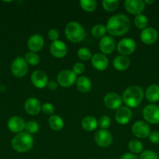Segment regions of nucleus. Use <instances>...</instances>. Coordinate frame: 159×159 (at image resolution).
Segmentation results:
<instances>
[{"label": "nucleus", "mask_w": 159, "mask_h": 159, "mask_svg": "<svg viewBox=\"0 0 159 159\" xmlns=\"http://www.w3.org/2000/svg\"><path fill=\"white\" fill-rule=\"evenodd\" d=\"M130 65V60L126 56H117L113 60V67L118 71H125Z\"/></svg>", "instance_id": "obj_23"}, {"label": "nucleus", "mask_w": 159, "mask_h": 159, "mask_svg": "<svg viewBox=\"0 0 159 159\" xmlns=\"http://www.w3.org/2000/svg\"><path fill=\"white\" fill-rule=\"evenodd\" d=\"M76 88L80 93H88L92 88L91 81L87 76H80L76 79Z\"/></svg>", "instance_id": "obj_24"}, {"label": "nucleus", "mask_w": 159, "mask_h": 159, "mask_svg": "<svg viewBox=\"0 0 159 159\" xmlns=\"http://www.w3.org/2000/svg\"><path fill=\"white\" fill-rule=\"evenodd\" d=\"M24 60L26 63L32 66H36L38 65L41 61V58L38 54L35 52H27L24 56Z\"/></svg>", "instance_id": "obj_29"}, {"label": "nucleus", "mask_w": 159, "mask_h": 159, "mask_svg": "<svg viewBox=\"0 0 159 159\" xmlns=\"http://www.w3.org/2000/svg\"><path fill=\"white\" fill-rule=\"evenodd\" d=\"M140 40L145 44H153L155 43L158 37L157 31L153 27H147L140 33Z\"/></svg>", "instance_id": "obj_16"}, {"label": "nucleus", "mask_w": 159, "mask_h": 159, "mask_svg": "<svg viewBox=\"0 0 159 159\" xmlns=\"http://www.w3.org/2000/svg\"><path fill=\"white\" fill-rule=\"evenodd\" d=\"M145 97L151 102L159 101V85L156 84L149 85L145 92Z\"/></svg>", "instance_id": "obj_22"}, {"label": "nucleus", "mask_w": 159, "mask_h": 159, "mask_svg": "<svg viewBox=\"0 0 159 159\" xmlns=\"http://www.w3.org/2000/svg\"><path fill=\"white\" fill-rule=\"evenodd\" d=\"M50 52L56 58H62L68 52L66 44L62 40H55L51 42L50 45Z\"/></svg>", "instance_id": "obj_13"}, {"label": "nucleus", "mask_w": 159, "mask_h": 159, "mask_svg": "<svg viewBox=\"0 0 159 159\" xmlns=\"http://www.w3.org/2000/svg\"><path fill=\"white\" fill-rule=\"evenodd\" d=\"M143 116L149 124H159V107L155 104L146 106L143 110Z\"/></svg>", "instance_id": "obj_6"}, {"label": "nucleus", "mask_w": 159, "mask_h": 159, "mask_svg": "<svg viewBox=\"0 0 159 159\" xmlns=\"http://www.w3.org/2000/svg\"><path fill=\"white\" fill-rule=\"evenodd\" d=\"M81 126H82L83 129L86 131H93L98 127V121L94 116H87L82 120Z\"/></svg>", "instance_id": "obj_25"}, {"label": "nucleus", "mask_w": 159, "mask_h": 159, "mask_svg": "<svg viewBox=\"0 0 159 159\" xmlns=\"http://www.w3.org/2000/svg\"><path fill=\"white\" fill-rule=\"evenodd\" d=\"M95 143L101 148H107L112 144L113 138L108 130L100 129L94 134Z\"/></svg>", "instance_id": "obj_9"}, {"label": "nucleus", "mask_w": 159, "mask_h": 159, "mask_svg": "<svg viewBox=\"0 0 159 159\" xmlns=\"http://www.w3.org/2000/svg\"><path fill=\"white\" fill-rule=\"evenodd\" d=\"M111 124H112L111 118L107 115L102 116L98 120V126L103 130H106V129L108 128L111 126Z\"/></svg>", "instance_id": "obj_35"}, {"label": "nucleus", "mask_w": 159, "mask_h": 159, "mask_svg": "<svg viewBox=\"0 0 159 159\" xmlns=\"http://www.w3.org/2000/svg\"><path fill=\"white\" fill-rule=\"evenodd\" d=\"M144 2V3L145 4H152V3H154V0H152V1H148V0H145V1H143Z\"/></svg>", "instance_id": "obj_44"}, {"label": "nucleus", "mask_w": 159, "mask_h": 159, "mask_svg": "<svg viewBox=\"0 0 159 159\" xmlns=\"http://www.w3.org/2000/svg\"><path fill=\"white\" fill-rule=\"evenodd\" d=\"M144 96L143 89L138 85H131L124 90L122 96L123 102L129 108H136L141 103Z\"/></svg>", "instance_id": "obj_2"}, {"label": "nucleus", "mask_w": 159, "mask_h": 159, "mask_svg": "<svg viewBox=\"0 0 159 159\" xmlns=\"http://www.w3.org/2000/svg\"><path fill=\"white\" fill-rule=\"evenodd\" d=\"M91 65L98 71H104L108 67V59L102 53H97L92 56Z\"/></svg>", "instance_id": "obj_20"}, {"label": "nucleus", "mask_w": 159, "mask_h": 159, "mask_svg": "<svg viewBox=\"0 0 159 159\" xmlns=\"http://www.w3.org/2000/svg\"><path fill=\"white\" fill-rule=\"evenodd\" d=\"M131 22L129 17L124 14H116L108 19L106 24L107 31L112 36H123L129 31Z\"/></svg>", "instance_id": "obj_1"}, {"label": "nucleus", "mask_w": 159, "mask_h": 159, "mask_svg": "<svg viewBox=\"0 0 159 159\" xmlns=\"http://www.w3.org/2000/svg\"><path fill=\"white\" fill-rule=\"evenodd\" d=\"M132 132L137 138L143 139L149 136L151 133V128L146 122L138 120L134 123L132 126Z\"/></svg>", "instance_id": "obj_11"}, {"label": "nucleus", "mask_w": 159, "mask_h": 159, "mask_svg": "<svg viewBox=\"0 0 159 159\" xmlns=\"http://www.w3.org/2000/svg\"><path fill=\"white\" fill-rule=\"evenodd\" d=\"M80 7L86 12H93L97 7V2L95 0H81L80 1Z\"/></svg>", "instance_id": "obj_31"}, {"label": "nucleus", "mask_w": 159, "mask_h": 159, "mask_svg": "<svg viewBox=\"0 0 159 159\" xmlns=\"http://www.w3.org/2000/svg\"><path fill=\"white\" fill-rule=\"evenodd\" d=\"M115 48V41L111 36H104L99 42V49L103 54H110Z\"/></svg>", "instance_id": "obj_18"}, {"label": "nucleus", "mask_w": 159, "mask_h": 159, "mask_svg": "<svg viewBox=\"0 0 159 159\" xmlns=\"http://www.w3.org/2000/svg\"><path fill=\"white\" fill-rule=\"evenodd\" d=\"M124 6L129 13L137 16L142 14L146 5L142 0H126L124 2Z\"/></svg>", "instance_id": "obj_12"}, {"label": "nucleus", "mask_w": 159, "mask_h": 159, "mask_svg": "<svg viewBox=\"0 0 159 159\" xmlns=\"http://www.w3.org/2000/svg\"><path fill=\"white\" fill-rule=\"evenodd\" d=\"M57 82L59 85L64 88L71 87L76 82V75L72 70H63L58 75Z\"/></svg>", "instance_id": "obj_7"}, {"label": "nucleus", "mask_w": 159, "mask_h": 159, "mask_svg": "<svg viewBox=\"0 0 159 159\" xmlns=\"http://www.w3.org/2000/svg\"><path fill=\"white\" fill-rule=\"evenodd\" d=\"M26 122L22 117L19 116H13L9 119L7 122V127L12 133L19 134L23 132L25 129Z\"/></svg>", "instance_id": "obj_15"}, {"label": "nucleus", "mask_w": 159, "mask_h": 159, "mask_svg": "<svg viewBox=\"0 0 159 159\" xmlns=\"http://www.w3.org/2000/svg\"><path fill=\"white\" fill-rule=\"evenodd\" d=\"M11 71L16 77H24L28 72V64L23 57H16L11 65Z\"/></svg>", "instance_id": "obj_5"}, {"label": "nucleus", "mask_w": 159, "mask_h": 159, "mask_svg": "<svg viewBox=\"0 0 159 159\" xmlns=\"http://www.w3.org/2000/svg\"><path fill=\"white\" fill-rule=\"evenodd\" d=\"M11 145L16 152L25 153L32 149L34 146V138L27 132L17 134L12 139Z\"/></svg>", "instance_id": "obj_3"}, {"label": "nucleus", "mask_w": 159, "mask_h": 159, "mask_svg": "<svg viewBox=\"0 0 159 159\" xmlns=\"http://www.w3.org/2000/svg\"><path fill=\"white\" fill-rule=\"evenodd\" d=\"M132 116V114L130 108L127 107H121L115 112V118L118 124L125 125L131 120Z\"/></svg>", "instance_id": "obj_19"}, {"label": "nucleus", "mask_w": 159, "mask_h": 159, "mask_svg": "<svg viewBox=\"0 0 159 159\" xmlns=\"http://www.w3.org/2000/svg\"><path fill=\"white\" fill-rule=\"evenodd\" d=\"M58 85H59L58 82H56L55 81L51 80V81H49V82H48V85H47V87H48V88L51 90H55V89H57Z\"/></svg>", "instance_id": "obj_41"}, {"label": "nucleus", "mask_w": 159, "mask_h": 159, "mask_svg": "<svg viewBox=\"0 0 159 159\" xmlns=\"http://www.w3.org/2000/svg\"><path fill=\"white\" fill-rule=\"evenodd\" d=\"M66 38L72 43H80L84 39L86 35L84 28L77 22H70L65 27Z\"/></svg>", "instance_id": "obj_4"}, {"label": "nucleus", "mask_w": 159, "mask_h": 159, "mask_svg": "<svg viewBox=\"0 0 159 159\" xmlns=\"http://www.w3.org/2000/svg\"><path fill=\"white\" fill-rule=\"evenodd\" d=\"M148 24V20L147 17L143 14H140V15L136 16L135 19H134V25L136 27L140 30H144L147 28V26Z\"/></svg>", "instance_id": "obj_30"}, {"label": "nucleus", "mask_w": 159, "mask_h": 159, "mask_svg": "<svg viewBox=\"0 0 159 159\" xmlns=\"http://www.w3.org/2000/svg\"><path fill=\"white\" fill-rule=\"evenodd\" d=\"M48 38L50 39L52 41H55V40H58L59 37V31L55 29H51L49 30L48 33Z\"/></svg>", "instance_id": "obj_40"}, {"label": "nucleus", "mask_w": 159, "mask_h": 159, "mask_svg": "<svg viewBox=\"0 0 159 159\" xmlns=\"http://www.w3.org/2000/svg\"><path fill=\"white\" fill-rule=\"evenodd\" d=\"M31 82L37 89H44L48 83V75L41 70H36L31 75Z\"/></svg>", "instance_id": "obj_14"}, {"label": "nucleus", "mask_w": 159, "mask_h": 159, "mask_svg": "<svg viewBox=\"0 0 159 159\" xmlns=\"http://www.w3.org/2000/svg\"><path fill=\"white\" fill-rule=\"evenodd\" d=\"M149 141L153 144H159V132L157 131H152L150 133Z\"/></svg>", "instance_id": "obj_39"}, {"label": "nucleus", "mask_w": 159, "mask_h": 159, "mask_svg": "<svg viewBox=\"0 0 159 159\" xmlns=\"http://www.w3.org/2000/svg\"><path fill=\"white\" fill-rule=\"evenodd\" d=\"M48 124L49 125L50 128L55 131L61 130L64 127V120L59 115H51L48 118Z\"/></svg>", "instance_id": "obj_26"}, {"label": "nucleus", "mask_w": 159, "mask_h": 159, "mask_svg": "<svg viewBox=\"0 0 159 159\" xmlns=\"http://www.w3.org/2000/svg\"><path fill=\"white\" fill-rule=\"evenodd\" d=\"M101 4L104 10L107 12H113L118 7L119 1L118 0H103Z\"/></svg>", "instance_id": "obj_32"}, {"label": "nucleus", "mask_w": 159, "mask_h": 159, "mask_svg": "<svg viewBox=\"0 0 159 159\" xmlns=\"http://www.w3.org/2000/svg\"><path fill=\"white\" fill-rule=\"evenodd\" d=\"M128 148L131 153L141 154L143 152V145L138 140H131L128 144Z\"/></svg>", "instance_id": "obj_28"}, {"label": "nucleus", "mask_w": 159, "mask_h": 159, "mask_svg": "<svg viewBox=\"0 0 159 159\" xmlns=\"http://www.w3.org/2000/svg\"><path fill=\"white\" fill-rule=\"evenodd\" d=\"M139 159H159L158 155L156 152L151 150L143 151L140 155Z\"/></svg>", "instance_id": "obj_36"}, {"label": "nucleus", "mask_w": 159, "mask_h": 159, "mask_svg": "<svg viewBox=\"0 0 159 159\" xmlns=\"http://www.w3.org/2000/svg\"><path fill=\"white\" fill-rule=\"evenodd\" d=\"M41 102L34 97L28 98L24 103V110L27 114L31 116L37 115L41 110Z\"/></svg>", "instance_id": "obj_17"}, {"label": "nucleus", "mask_w": 159, "mask_h": 159, "mask_svg": "<svg viewBox=\"0 0 159 159\" xmlns=\"http://www.w3.org/2000/svg\"><path fill=\"white\" fill-rule=\"evenodd\" d=\"M77 56L80 60L87 61L89 59H91L92 54L91 51L87 48H80L77 51Z\"/></svg>", "instance_id": "obj_34"}, {"label": "nucleus", "mask_w": 159, "mask_h": 159, "mask_svg": "<svg viewBox=\"0 0 159 159\" xmlns=\"http://www.w3.org/2000/svg\"><path fill=\"white\" fill-rule=\"evenodd\" d=\"M136 42L132 38H123L117 44L118 52L123 56H128L135 51Z\"/></svg>", "instance_id": "obj_8"}, {"label": "nucleus", "mask_w": 159, "mask_h": 159, "mask_svg": "<svg viewBox=\"0 0 159 159\" xmlns=\"http://www.w3.org/2000/svg\"><path fill=\"white\" fill-rule=\"evenodd\" d=\"M41 110L46 115H53L55 112L54 106L50 102H45L41 106Z\"/></svg>", "instance_id": "obj_37"}, {"label": "nucleus", "mask_w": 159, "mask_h": 159, "mask_svg": "<svg viewBox=\"0 0 159 159\" xmlns=\"http://www.w3.org/2000/svg\"><path fill=\"white\" fill-rule=\"evenodd\" d=\"M72 71L76 75L83 74L84 71H85V65L83 63H81V62H76V63L73 65Z\"/></svg>", "instance_id": "obj_38"}, {"label": "nucleus", "mask_w": 159, "mask_h": 159, "mask_svg": "<svg viewBox=\"0 0 159 159\" xmlns=\"http://www.w3.org/2000/svg\"><path fill=\"white\" fill-rule=\"evenodd\" d=\"M5 91H6V86L3 84L0 83V93H3Z\"/></svg>", "instance_id": "obj_43"}, {"label": "nucleus", "mask_w": 159, "mask_h": 159, "mask_svg": "<svg viewBox=\"0 0 159 159\" xmlns=\"http://www.w3.org/2000/svg\"><path fill=\"white\" fill-rule=\"evenodd\" d=\"M120 159H138L137 155L132 153H126L122 155Z\"/></svg>", "instance_id": "obj_42"}, {"label": "nucleus", "mask_w": 159, "mask_h": 159, "mask_svg": "<svg viewBox=\"0 0 159 159\" xmlns=\"http://www.w3.org/2000/svg\"><path fill=\"white\" fill-rule=\"evenodd\" d=\"M45 45V40L40 34H34L27 41V47L31 52H38L43 48Z\"/></svg>", "instance_id": "obj_21"}, {"label": "nucleus", "mask_w": 159, "mask_h": 159, "mask_svg": "<svg viewBox=\"0 0 159 159\" xmlns=\"http://www.w3.org/2000/svg\"><path fill=\"white\" fill-rule=\"evenodd\" d=\"M104 103L110 110H118L122 107L123 99L115 92L108 93L104 97Z\"/></svg>", "instance_id": "obj_10"}, {"label": "nucleus", "mask_w": 159, "mask_h": 159, "mask_svg": "<svg viewBox=\"0 0 159 159\" xmlns=\"http://www.w3.org/2000/svg\"><path fill=\"white\" fill-rule=\"evenodd\" d=\"M39 128H40V127H39L38 123L34 120L28 121V122L26 123V125H25V130L30 134L37 133L39 130Z\"/></svg>", "instance_id": "obj_33"}, {"label": "nucleus", "mask_w": 159, "mask_h": 159, "mask_svg": "<svg viewBox=\"0 0 159 159\" xmlns=\"http://www.w3.org/2000/svg\"><path fill=\"white\" fill-rule=\"evenodd\" d=\"M107 32L106 26L101 24V23L94 25L91 29V34L95 38H102L103 37L105 36Z\"/></svg>", "instance_id": "obj_27"}]
</instances>
